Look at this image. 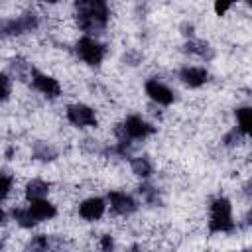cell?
Instances as JSON below:
<instances>
[{
  "instance_id": "cell-17",
  "label": "cell",
  "mask_w": 252,
  "mask_h": 252,
  "mask_svg": "<svg viewBox=\"0 0 252 252\" xmlns=\"http://www.w3.org/2000/svg\"><path fill=\"white\" fill-rule=\"evenodd\" d=\"M12 217L16 219V222L20 224V226H24V228H32V226H35V217L30 213V209H14L12 211Z\"/></svg>"
},
{
  "instance_id": "cell-6",
  "label": "cell",
  "mask_w": 252,
  "mask_h": 252,
  "mask_svg": "<svg viewBox=\"0 0 252 252\" xmlns=\"http://www.w3.org/2000/svg\"><path fill=\"white\" fill-rule=\"evenodd\" d=\"M67 118L75 126H96L94 110L87 104H71L67 108Z\"/></svg>"
},
{
  "instance_id": "cell-30",
  "label": "cell",
  "mask_w": 252,
  "mask_h": 252,
  "mask_svg": "<svg viewBox=\"0 0 252 252\" xmlns=\"http://www.w3.org/2000/svg\"><path fill=\"white\" fill-rule=\"evenodd\" d=\"M43 2H49V4H55L57 0H43Z\"/></svg>"
},
{
  "instance_id": "cell-24",
  "label": "cell",
  "mask_w": 252,
  "mask_h": 252,
  "mask_svg": "<svg viewBox=\"0 0 252 252\" xmlns=\"http://www.w3.org/2000/svg\"><path fill=\"white\" fill-rule=\"evenodd\" d=\"M236 0H215V12L219 16H222L224 12H228V8L234 4Z\"/></svg>"
},
{
  "instance_id": "cell-16",
  "label": "cell",
  "mask_w": 252,
  "mask_h": 252,
  "mask_svg": "<svg viewBox=\"0 0 252 252\" xmlns=\"http://www.w3.org/2000/svg\"><path fill=\"white\" fill-rule=\"evenodd\" d=\"M55 156H57L55 148L47 146L45 142H35V146H33V158H35V159H41V161H51Z\"/></svg>"
},
{
  "instance_id": "cell-28",
  "label": "cell",
  "mask_w": 252,
  "mask_h": 252,
  "mask_svg": "<svg viewBox=\"0 0 252 252\" xmlns=\"http://www.w3.org/2000/svg\"><path fill=\"white\" fill-rule=\"evenodd\" d=\"M181 30H183V32H181L183 35H193V26H191V24H183Z\"/></svg>"
},
{
  "instance_id": "cell-18",
  "label": "cell",
  "mask_w": 252,
  "mask_h": 252,
  "mask_svg": "<svg viewBox=\"0 0 252 252\" xmlns=\"http://www.w3.org/2000/svg\"><path fill=\"white\" fill-rule=\"evenodd\" d=\"M10 71H12V75H16L20 81H28V77H32V67H30L26 61H22V59L12 61Z\"/></svg>"
},
{
  "instance_id": "cell-21",
  "label": "cell",
  "mask_w": 252,
  "mask_h": 252,
  "mask_svg": "<svg viewBox=\"0 0 252 252\" xmlns=\"http://www.w3.org/2000/svg\"><path fill=\"white\" fill-rule=\"evenodd\" d=\"M10 189H12V177L8 173L0 171V201L10 193Z\"/></svg>"
},
{
  "instance_id": "cell-12",
  "label": "cell",
  "mask_w": 252,
  "mask_h": 252,
  "mask_svg": "<svg viewBox=\"0 0 252 252\" xmlns=\"http://www.w3.org/2000/svg\"><path fill=\"white\" fill-rule=\"evenodd\" d=\"M28 209L35 217V220H47V219H53L57 215L55 207L49 201H45V199H33Z\"/></svg>"
},
{
  "instance_id": "cell-19",
  "label": "cell",
  "mask_w": 252,
  "mask_h": 252,
  "mask_svg": "<svg viewBox=\"0 0 252 252\" xmlns=\"http://www.w3.org/2000/svg\"><path fill=\"white\" fill-rule=\"evenodd\" d=\"M132 171L140 177H148L152 173V163L148 158H134L132 159Z\"/></svg>"
},
{
  "instance_id": "cell-22",
  "label": "cell",
  "mask_w": 252,
  "mask_h": 252,
  "mask_svg": "<svg viewBox=\"0 0 252 252\" xmlns=\"http://www.w3.org/2000/svg\"><path fill=\"white\" fill-rule=\"evenodd\" d=\"M242 138H244V134H242L238 128H234V130H230V132L224 136V140H222V142H224V146H236Z\"/></svg>"
},
{
  "instance_id": "cell-5",
  "label": "cell",
  "mask_w": 252,
  "mask_h": 252,
  "mask_svg": "<svg viewBox=\"0 0 252 252\" xmlns=\"http://www.w3.org/2000/svg\"><path fill=\"white\" fill-rule=\"evenodd\" d=\"M77 55L89 65H98L104 59V47L93 37H81L77 41Z\"/></svg>"
},
{
  "instance_id": "cell-10",
  "label": "cell",
  "mask_w": 252,
  "mask_h": 252,
  "mask_svg": "<svg viewBox=\"0 0 252 252\" xmlns=\"http://www.w3.org/2000/svg\"><path fill=\"white\" fill-rule=\"evenodd\" d=\"M104 201L100 197H91L87 201H83L79 205V215L85 219V220H96L104 215Z\"/></svg>"
},
{
  "instance_id": "cell-1",
  "label": "cell",
  "mask_w": 252,
  "mask_h": 252,
  "mask_svg": "<svg viewBox=\"0 0 252 252\" xmlns=\"http://www.w3.org/2000/svg\"><path fill=\"white\" fill-rule=\"evenodd\" d=\"M77 24L87 33H100L108 24L106 0H77Z\"/></svg>"
},
{
  "instance_id": "cell-27",
  "label": "cell",
  "mask_w": 252,
  "mask_h": 252,
  "mask_svg": "<svg viewBox=\"0 0 252 252\" xmlns=\"http://www.w3.org/2000/svg\"><path fill=\"white\" fill-rule=\"evenodd\" d=\"M100 246L104 248V250H110L114 244H112V238L110 236H102V240H100Z\"/></svg>"
},
{
  "instance_id": "cell-31",
  "label": "cell",
  "mask_w": 252,
  "mask_h": 252,
  "mask_svg": "<svg viewBox=\"0 0 252 252\" xmlns=\"http://www.w3.org/2000/svg\"><path fill=\"white\" fill-rule=\"evenodd\" d=\"M0 248H2V244H0Z\"/></svg>"
},
{
  "instance_id": "cell-29",
  "label": "cell",
  "mask_w": 252,
  "mask_h": 252,
  "mask_svg": "<svg viewBox=\"0 0 252 252\" xmlns=\"http://www.w3.org/2000/svg\"><path fill=\"white\" fill-rule=\"evenodd\" d=\"M4 222H6V213L0 209V224H4Z\"/></svg>"
},
{
  "instance_id": "cell-9",
  "label": "cell",
  "mask_w": 252,
  "mask_h": 252,
  "mask_svg": "<svg viewBox=\"0 0 252 252\" xmlns=\"http://www.w3.org/2000/svg\"><path fill=\"white\" fill-rule=\"evenodd\" d=\"M108 199H110V207H112V211L116 213V215H132L136 209H138V205H136V201L130 197V195H126V193H120V191H112L110 195H108Z\"/></svg>"
},
{
  "instance_id": "cell-23",
  "label": "cell",
  "mask_w": 252,
  "mask_h": 252,
  "mask_svg": "<svg viewBox=\"0 0 252 252\" xmlns=\"http://www.w3.org/2000/svg\"><path fill=\"white\" fill-rule=\"evenodd\" d=\"M30 248L32 250H47L49 248V242H47V236H43V234H37L32 242H30Z\"/></svg>"
},
{
  "instance_id": "cell-11",
  "label": "cell",
  "mask_w": 252,
  "mask_h": 252,
  "mask_svg": "<svg viewBox=\"0 0 252 252\" xmlns=\"http://www.w3.org/2000/svg\"><path fill=\"white\" fill-rule=\"evenodd\" d=\"M179 79L183 81V85H187L191 89H197V87L207 83L209 73L203 67H185V69L179 71Z\"/></svg>"
},
{
  "instance_id": "cell-15",
  "label": "cell",
  "mask_w": 252,
  "mask_h": 252,
  "mask_svg": "<svg viewBox=\"0 0 252 252\" xmlns=\"http://www.w3.org/2000/svg\"><path fill=\"white\" fill-rule=\"evenodd\" d=\"M236 120H238V130L248 136L250 130H252V110L248 106H242V108H236Z\"/></svg>"
},
{
  "instance_id": "cell-20",
  "label": "cell",
  "mask_w": 252,
  "mask_h": 252,
  "mask_svg": "<svg viewBox=\"0 0 252 252\" xmlns=\"http://www.w3.org/2000/svg\"><path fill=\"white\" fill-rule=\"evenodd\" d=\"M140 193L144 195V199H146L148 203H152V205L159 203V195H158V189H154L152 185H142V187H140Z\"/></svg>"
},
{
  "instance_id": "cell-3",
  "label": "cell",
  "mask_w": 252,
  "mask_h": 252,
  "mask_svg": "<svg viewBox=\"0 0 252 252\" xmlns=\"http://www.w3.org/2000/svg\"><path fill=\"white\" fill-rule=\"evenodd\" d=\"M154 132H156V128L152 124H148L146 120H142L140 116H128L114 130L118 140H130V142L132 140H142V138H146V136H150Z\"/></svg>"
},
{
  "instance_id": "cell-14",
  "label": "cell",
  "mask_w": 252,
  "mask_h": 252,
  "mask_svg": "<svg viewBox=\"0 0 252 252\" xmlns=\"http://www.w3.org/2000/svg\"><path fill=\"white\" fill-rule=\"evenodd\" d=\"M185 51L187 53H193V55H199L201 59H213L215 51L209 47V43L205 41H195V39H189L185 43Z\"/></svg>"
},
{
  "instance_id": "cell-4",
  "label": "cell",
  "mask_w": 252,
  "mask_h": 252,
  "mask_svg": "<svg viewBox=\"0 0 252 252\" xmlns=\"http://www.w3.org/2000/svg\"><path fill=\"white\" fill-rule=\"evenodd\" d=\"M37 28V16L33 12L22 14L12 20H4L0 24V35H20L24 32H33Z\"/></svg>"
},
{
  "instance_id": "cell-8",
  "label": "cell",
  "mask_w": 252,
  "mask_h": 252,
  "mask_svg": "<svg viewBox=\"0 0 252 252\" xmlns=\"http://www.w3.org/2000/svg\"><path fill=\"white\" fill-rule=\"evenodd\" d=\"M32 83H33V87H35L41 94H45V96H49V98H53V96H57V94L61 93V87H59V83H57L53 77L43 75V73H39V71H35V69H32Z\"/></svg>"
},
{
  "instance_id": "cell-25",
  "label": "cell",
  "mask_w": 252,
  "mask_h": 252,
  "mask_svg": "<svg viewBox=\"0 0 252 252\" xmlns=\"http://www.w3.org/2000/svg\"><path fill=\"white\" fill-rule=\"evenodd\" d=\"M10 94V81L6 75L0 73V100H6Z\"/></svg>"
},
{
  "instance_id": "cell-7",
  "label": "cell",
  "mask_w": 252,
  "mask_h": 252,
  "mask_svg": "<svg viewBox=\"0 0 252 252\" xmlns=\"http://www.w3.org/2000/svg\"><path fill=\"white\" fill-rule=\"evenodd\" d=\"M146 94H148L152 100H156L158 104H163V106H167V104H171V102L175 100L173 91L167 89V87H165L163 83H159L158 79H150V81L146 83Z\"/></svg>"
},
{
  "instance_id": "cell-2",
  "label": "cell",
  "mask_w": 252,
  "mask_h": 252,
  "mask_svg": "<svg viewBox=\"0 0 252 252\" xmlns=\"http://www.w3.org/2000/svg\"><path fill=\"white\" fill-rule=\"evenodd\" d=\"M234 228L232 220V209L230 201L224 197H217L211 203V219H209V230L211 232H230Z\"/></svg>"
},
{
  "instance_id": "cell-13",
  "label": "cell",
  "mask_w": 252,
  "mask_h": 252,
  "mask_svg": "<svg viewBox=\"0 0 252 252\" xmlns=\"http://www.w3.org/2000/svg\"><path fill=\"white\" fill-rule=\"evenodd\" d=\"M49 193V185L41 179H32L28 185H26V197L30 201L33 199H45V195Z\"/></svg>"
},
{
  "instance_id": "cell-26",
  "label": "cell",
  "mask_w": 252,
  "mask_h": 252,
  "mask_svg": "<svg viewBox=\"0 0 252 252\" xmlns=\"http://www.w3.org/2000/svg\"><path fill=\"white\" fill-rule=\"evenodd\" d=\"M122 59H124V61H128V65H138V63H140V59H142V53H138V51H128Z\"/></svg>"
}]
</instances>
